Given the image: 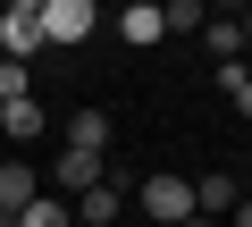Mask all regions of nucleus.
<instances>
[{
    "label": "nucleus",
    "instance_id": "obj_11",
    "mask_svg": "<svg viewBox=\"0 0 252 227\" xmlns=\"http://www.w3.org/2000/svg\"><path fill=\"white\" fill-rule=\"evenodd\" d=\"M118 34L152 51V42H160V9H152V0H135V9H126V17H118Z\"/></svg>",
    "mask_w": 252,
    "mask_h": 227
},
{
    "label": "nucleus",
    "instance_id": "obj_16",
    "mask_svg": "<svg viewBox=\"0 0 252 227\" xmlns=\"http://www.w3.org/2000/svg\"><path fill=\"white\" fill-rule=\"evenodd\" d=\"M227 227H252V194H244V202H235V210H227Z\"/></svg>",
    "mask_w": 252,
    "mask_h": 227
},
{
    "label": "nucleus",
    "instance_id": "obj_6",
    "mask_svg": "<svg viewBox=\"0 0 252 227\" xmlns=\"http://www.w3.org/2000/svg\"><path fill=\"white\" fill-rule=\"evenodd\" d=\"M101 177H109V160H93V152H67V160H59V202H84Z\"/></svg>",
    "mask_w": 252,
    "mask_h": 227
},
{
    "label": "nucleus",
    "instance_id": "obj_5",
    "mask_svg": "<svg viewBox=\"0 0 252 227\" xmlns=\"http://www.w3.org/2000/svg\"><path fill=\"white\" fill-rule=\"evenodd\" d=\"M26 202H42V177H34L26 160H0V227H9Z\"/></svg>",
    "mask_w": 252,
    "mask_h": 227
},
{
    "label": "nucleus",
    "instance_id": "obj_8",
    "mask_svg": "<svg viewBox=\"0 0 252 227\" xmlns=\"http://www.w3.org/2000/svg\"><path fill=\"white\" fill-rule=\"evenodd\" d=\"M67 152H93V160L109 152V109H93V101L76 109V118H67Z\"/></svg>",
    "mask_w": 252,
    "mask_h": 227
},
{
    "label": "nucleus",
    "instance_id": "obj_4",
    "mask_svg": "<svg viewBox=\"0 0 252 227\" xmlns=\"http://www.w3.org/2000/svg\"><path fill=\"white\" fill-rule=\"evenodd\" d=\"M0 135H9V143H34V135H51V109H42L34 93H17V101H0Z\"/></svg>",
    "mask_w": 252,
    "mask_h": 227
},
{
    "label": "nucleus",
    "instance_id": "obj_19",
    "mask_svg": "<svg viewBox=\"0 0 252 227\" xmlns=\"http://www.w3.org/2000/svg\"><path fill=\"white\" fill-rule=\"evenodd\" d=\"M185 227H219V219H185Z\"/></svg>",
    "mask_w": 252,
    "mask_h": 227
},
{
    "label": "nucleus",
    "instance_id": "obj_13",
    "mask_svg": "<svg viewBox=\"0 0 252 227\" xmlns=\"http://www.w3.org/2000/svg\"><path fill=\"white\" fill-rule=\"evenodd\" d=\"M185 26H210L202 0H168V9H160V34H185Z\"/></svg>",
    "mask_w": 252,
    "mask_h": 227
},
{
    "label": "nucleus",
    "instance_id": "obj_12",
    "mask_svg": "<svg viewBox=\"0 0 252 227\" xmlns=\"http://www.w3.org/2000/svg\"><path fill=\"white\" fill-rule=\"evenodd\" d=\"M118 210H126V194H118V185H109V177H101V185H93V194H84V227H109V219H118Z\"/></svg>",
    "mask_w": 252,
    "mask_h": 227
},
{
    "label": "nucleus",
    "instance_id": "obj_10",
    "mask_svg": "<svg viewBox=\"0 0 252 227\" xmlns=\"http://www.w3.org/2000/svg\"><path fill=\"white\" fill-rule=\"evenodd\" d=\"M9 227H76V210H67L59 194H42V202H26V210H17Z\"/></svg>",
    "mask_w": 252,
    "mask_h": 227
},
{
    "label": "nucleus",
    "instance_id": "obj_18",
    "mask_svg": "<svg viewBox=\"0 0 252 227\" xmlns=\"http://www.w3.org/2000/svg\"><path fill=\"white\" fill-rule=\"evenodd\" d=\"M235 185H244V194H252V160H244V177H235Z\"/></svg>",
    "mask_w": 252,
    "mask_h": 227
},
{
    "label": "nucleus",
    "instance_id": "obj_17",
    "mask_svg": "<svg viewBox=\"0 0 252 227\" xmlns=\"http://www.w3.org/2000/svg\"><path fill=\"white\" fill-rule=\"evenodd\" d=\"M235 26H244V42H252V9H244V17H235Z\"/></svg>",
    "mask_w": 252,
    "mask_h": 227
},
{
    "label": "nucleus",
    "instance_id": "obj_14",
    "mask_svg": "<svg viewBox=\"0 0 252 227\" xmlns=\"http://www.w3.org/2000/svg\"><path fill=\"white\" fill-rule=\"evenodd\" d=\"M219 76H227V93H235V109H244V118H252V67L235 59V67H219Z\"/></svg>",
    "mask_w": 252,
    "mask_h": 227
},
{
    "label": "nucleus",
    "instance_id": "obj_9",
    "mask_svg": "<svg viewBox=\"0 0 252 227\" xmlns=\"http://www.w3.org/2000/svg\"><path fill=\"white\" fill-rule=\"evenodd\" d=\"M202 42H210V59H219V67H235V59H244V26H235V17H210V26H202Z\"/></svg>",
    "mask_w": 252,
    "mask_h": 227
},
{
    "label": "nucleus",
    "instance_id": "obj_15",
    "mask_svg": "<svg viewBox=\"0 0 252 227\" xmlns=\"http://www.w3.org/2000/svg\"><path fill=\"white\" fill-rule=\"evenodd\" d=\"M17 93H34V76H26L17 59H0V101H17Z\"/></svg>",
    "mask_w": 252,
    "mask_h": 227
},
{
    "label": "nucleus",
    "instance_id": "obj_7",
    "mask_svg": "<svg viewBox=\"0 0 252 227\" xmlns=\"http://www.w3.org/2000/svg\"><path fill=\"white\" fill-rule=\"evenodd\" d=\"M235 202H244V185H235V177H227V168H210V177H202V185H193V219H227V210H235Z\"/></svg>",
    "mask_w": 252,
    "mask_h": 227
},
{
    "label": "nucleus",
    "instance_id": "obj_1",
    "mask_svg": "<svg viewBox=\"0 0 252 227\" xmlns=\"http://www.w3.org/2000/svg\"><path fill=\"white\" fill-rule=\"evenodd\" d=\"M51 42H42V0H9V9H0V59H42Z\"/></svg>",
    "mask_w": 252,
    "mask_h": 227
},
{
    "label": "nucleus",
    "instance_id": "obj_2",
    "mask_svg": "<svg viewBox=\"0 0 252 227\" xmlns=\"http://www.w3.org/2000/svg\"><path fill=\"white\" fill-rule=\"evenodd\" d=\"M93 26H101L93 0H42V42H51V51H84Z\"/></svg>",
    "mask_w": 252,
    "mask_h": 227
},
{
    "label": "nucleus",
    "instance_id": "obj_3",
    "mask_svg": "<svg viewBox=\"0 0 252 227\" xmlns=\"http://www.w3.org/2000/svg\"><path fill=\"white\" fill-rule=\"evenodd\" d=\"M143 210H152L160 227H185V219H193V177H168V168H152V177H143Z\"/></svg>",
    "mask_w": 252,
    "mask_h": 227
}]
</instances>
